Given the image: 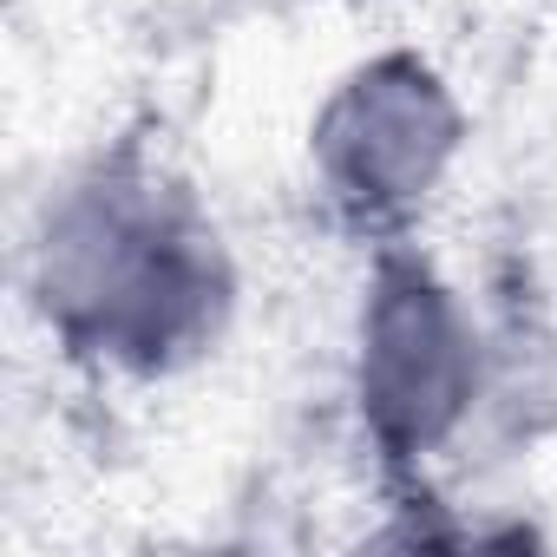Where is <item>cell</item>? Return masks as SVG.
Segmentation results:
<instances>
[{"instance_id": "cell-1", "label": "cell", "mask_w": 557, "mask_h": 557, "mask_svg": "<svg viewBox=\"0 0 557 557\" xmlns=\"http://www.w3.org/2000/svg\"><path fill=\"white\" fill-rule=\"evenodd\" d=\"M329 145H335V158L355 184H374V197H400V190L426 184L433 158L446 151V112L426 92V79L374 73L335 112Z\"/></svg>"}, {"instance_id": "cell-2", "label": "cell", "mask_w": 557, "mask_h": 557, "mask_svg": "<svg viewBox=\"0 0 557 557\" xmlns=\"http://www.w3.org/2000/svg\"><path fill=\"white\" fill-rule=\"evenodd\" d=\"M374 381L381 407L413 413L420 426L440 420L459 394V335L433 289H400L374 322Z\"/></svg>"}]
</instances>
